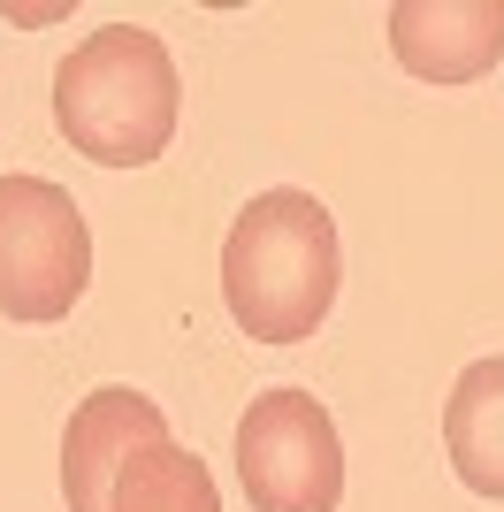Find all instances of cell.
<instances>
[{
    "instance_id": "1",
    "label": "cell",
    "mask_w": 504,
    "mask_h": 512,
    "mask_svg": "<svg viewBox=\"0 0 504 512\" xmlns=\"http://www.w3.org/2000/svg\"><path fill=\"white\" fill-rule=\"evenodd\" d=\"M336 214L314 192H260L222 237V299L252 344H306L336 306Z\"/></svg>"
},
{
    "instance_id": "2",
    "label": "cell",
    "mask_w": 504,
    "mask_h": 512,
    "mask_svg": "<svg viewBox=\"0 0 504 512\" xmlns=\"http://www.w3.org/2000/svg\"><path fill=\"white\" fill-rule=\"evenodd\" d=\"M184 115V77L168 46L138 23H107L54 69V123L100 169H146L161 161Z\"/></svg>"
},
{
    "instance_id": "3",
    "label": "cell",
    "mask_w": 504,
    "mask_h": 512,
    "mask_svg": "<svg viewBox=\"0 0 504 512\" xmlns=\"http://www.w3.org/2000/svg\"><path fill=\"white\" fill-rule=\"evenodd\" d=\"M92 283L84 207L46 176H0V314L62 321Z\"/></svg>"
},
{
    "instance_id": "4",
    "label": "cell",
    "mask_w": 504,
    "mask_h": 512,
    "mask_svg": "<svg viewBox=\"0 0 504 512\" xmlns=\"http://www.w3.org/2000/svg\"><path fill=\"white\" fill-rule=\"evenodd\" d=\"M237 482L252 512H336L344 505V444L314 390H268L237 421Z\"/></svg>"
},
{
    "instance_id": "5",
    "label": "cell",
    "mask_w": 504,
    "mask_h": 512,
    "mask_svg": "<svg viewBox=\"0 0 504 512\" xmlns=\"http://www.w3.org/2000/svg\"><path fill=\"white\" fill-rule=\"evenodd\" d=\"M168 436V413L153 406L146 390H92L77 413H69V436H62V497L69 512H107L123 467L138 459L146 444Z\"/></svg>"
},
{
    "instance_id": "6",
    "label": "cell",
    "mask_w": 504,
    "mask_h": 512,
    "mask_svg": "<svg viewBox=\"0 0 504 512\" xmlns=\"http://www.w3.org/2000/svg\"><path fill=\"white\" fill-rule=\"evenodd\" d=\"M390 54L420 85H474L504 62V0H398Z\"/></svg>"
},
{
    "instance_id": "7",
    "label": "cell",
    "mask_w": 504,
    "mask_h": 512,
    "mask_svg": "<svg viewBox=\"0 0 504 512\" xmlns=\"http://www.w3.org/2000/svg\"><path fill=\"white\" fill-rule=\"evenodd\" d=\"M443 451L474 497H504V352L474 360L443 398Z\"/></svg>"
},
{
    "instance_id": "8",
    "label": "cell",
    "mask_w": 504,
    "mask_h": 512,
    "mask_svg": "<svg viewBox=\"0 0 504 512\" xmlns=\"http://www.w3.org/2000/svg\"><path fill=\"white\" fill-rule=\"evenodd\" d=\"M107 512H222V497H214L207 459L184 451L176 436H161V444H146L123 467V482H115Z\"/></svg>"
}]
</instances>
